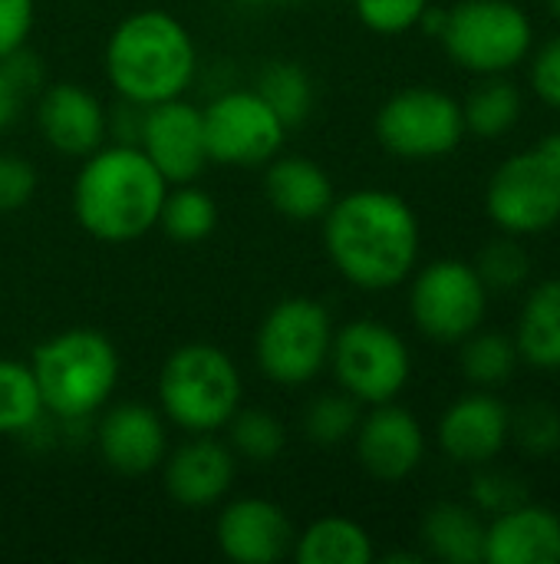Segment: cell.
I'll use <instances>...</instances> for the list:
<instances>
[{
  "label": "cell",
  "mask_w": 560,
  "mask_h": 564,
  "mask_svg": "<svg viewBox=\"0 0 560 564\" xmlns=\"http://www.w3.org/2000/svg\"><path fill=\"white\" fill-rule=\"evenodd\" d=\"M92 443L99 459L119 476H149L168 456V420L162 410L135 400L102 406Z\"/></svg>",
  "instance_id": "13"
},
{
  "label": "cell",
  "mask_w": 560,
  "mask_h": 564,
  "mask_svg": "<svg viewBox=\"0 0 560 564\" xmlns=\"http://www.w3.org/2000/svg\"><path fill=\"white\" fill-rule=\"evenodd\" d=\"M162 231L172 241L182 245H198L205 241L215 228H218V205L215 198L198 188L195 182H182V185H168V195L162 202V215H158Z\"/></svg>",
  "instance_id": "29"
},
{
  "label": "cell",
  "mask_w": 560,
  "mask_h": 564,
  "mask_svg": "<svg viewBox=\"0 0 560 564\" xmlns=\"http://www.w3.org/2000/svg\"><path fill=\"white\" fill-rule=\"evenodd\" d=\"M525 502V489L515 476L502 473V469H492L488 466H479L475 479H472V506L479 512H488V516H498L512 506Z\"/></svg>",
  "instance_id": "35"
},
{
  "label": "cell",
  "mask_w": 560,
  "mask_h": 564,
  "mask_svg": "<svg viewBox=\"0 0 560 564\" xmlns=\"http://www.w3.org/2000/svg\"><path fill=\"white\" fill-rule=\"evenodd\" d=\"M518 357L535 370H560V278L541 281L521 304L515 327Z\"/></svg>",
  "instance_id": "22"
},
{
  "label": "cell",
  "mask_w": 560,
  "mask_h": 564,
  "mask_svg": "<svg viewBox=\"0 0 560 564\" xmlns=\"http://www.w3.org/2000/svg\"><path fill=\"white\" fill-rule=\"evenodd\" d=\"M30 370L43 406L56 423H86L109 406L122 364L116 344L102 330L69 327L46 337L30 354Z\"/></svg>",
  "instance_id": "4"
},
{
  "label": "cell",
  "mask_w": 560,
  "mask_h": 564,
  "mask_svg": "<svg viewBox=\"0 0 560 564\" xmlns=\"http://www.w3.org/2000/svg\"><path fill=\"white\" fill-rule=\"evenodd\" d=\"M102 63L119 99L155 106L191 89L198 76V46L175 13L142 7L116 23Z\"/></svg>",
  "instance_id": "3"
},
{
  "label": "cell",
  "mask_w": 560,
  "mask_h": 564,
  "mask_svg": "<svg viewBox=\"0 0 560 564\" xmlns=\"http://www.w3.org/2000/svg\"><path fill=\"white\" fill-rule=\"evenodd\" d=\"M531 56V66H528V83H531V93L551 106L560 109V33L545 40Z\"/></svg>",
  "instance_id": "37"
},
{
  "label": "cell",
  "mask_w": 560,
  "mask_h": 564,
  "mask_svg": "<svg viewBox=\"0 0 560 564\" xmlns=\"http://www.w3.org/2000/svg\"><path fill=\"white\" fill-rule=\"evenodd\" d=\"M432 0H353L360 23L380 36H399L419 26Z\"/></svg>",
  "instance_id": "34"
},
{
  "label": "cell",
  "mask_w": 560,
  "mask_h": 564,
  "mask_svg": "<svg viewBox=\"0 0 560 564\" xmlns=\"http://www.w3.org/2000/svg\"><path fill=\"white\" fill-rule=\"evenodd\" d=\"M33 112L43 142L66 159H86L109 139L106 106L79 83H46Z\"/></svg>",
  "instance_id": "18"
},
{
  "label": "cell",
  "mask_w": 560,
  "mask_h": 564,
  "mask_svg": "<svg viewBox=\"0 0 560 564\" xmlns=\"http://www.w3.org/2000/svg\"><path fill=\"white\" fill-rule=\"evenodd\" d=\"M482 564H560V516L528 499L492 516Z\"/></svg>",
  "instance_id": "20"
},
{
  "label": "cell",
  "mask_w": 560,
  "mask_h": 564,
  "mask_svg": "<svg viewBox=\"0 0 560 564\" xmlns=\"http://www.w3.org/2000/svg\"><path fill=\"white\" fill-rule=\"evenodd\" d=\"M449 59L475 76H505L528 59L535 23L515 0H459L439 33Z\"/></svg>",
  "instance_id": "6"
},
{
  "label": "cell",
  "mask_w": 560,
  "mask_h": 564,
  "mask_svg": "<svg viewBox=\"0 0 560 564\" xmlns=\"http://www.w3.org/2000/svg\"><path fill=\"white\" fill-rule=\"evenodd\" d=\"M264 195L271 208L290 221H320L337 192L327 169L307 155H274L264 169Z\"/></svg>",
  "instance_id": "21"
},
{
  "label": "cell",
  "mask_w": 560,
  "mask_h": 564,
  "mask_svg": "<svg viewBox=\"0 0 560 564\" xmlns=\"http://www.w3.org/2000/svg\"><path fill=\"white\" fill-rule=\"evenodd\" d=\"M353 446H356L360 466L373 479L403 482L426 459V430L406 406L389 400V403L370 406V413L360 416Z\"/></svg>",
  "instance_id": "17"
},
{
  "label": "cell",
  "mask_w": 560,
  "mask_h": 564,
  "mask_svg": "<svg viewBox=\"0 0 560 564\" xmlns=\"http://www.w3.org/2000/svg\"><path fill=\"white\" fill-rule=\"evenodd\" d=\"M158 410L162 416L188 433H221L241 410L244 380L231 354L215 344H182L168 354L158 373Z\"/></svg>",
  "instance_id": "5"
},
{
  "label": "cell",
  "mask_w": 560,
  "mask_h": 564,
  "mask_svg": "<svg viewBox=\"0 0 560 564\" xmlns=\"http://www.w3.org/2000/svg\"><path fill=\"white\" fill-rule=\"evenodd\" d=\"M360 416H363L360 403L343 390L320 393L304 410V436L317 446H343L353 440Z\"/></svg>",
  "instance_id": "31"
},
{
  "label": "cell",
  "mask_w": 560,
  "mask_h": 564,
  "mask_svg": "<svg viewBox=\"0 0 560 564\" xmlns=\"http://www.w3.org/2000/svg\"><path fill=\"white\" fill-rule=\"evenodd\" d=\"M294 558L300 564H370L376 558L370 532L343 516L310 522L294 539Z\"/></svg>",
  "instance_id": "24"
},
{
  "label": "cell",
  "mask_w": 560,
  "mask_h": 564,
  "mask_svg": "<svg viewBox=\"0 0 560 564\" xmlns=\"http://www.w3.org/2000/svg\"><path fill=\"white\" fill-rule=\"evenodd\" d=\"M545 3H548L551 17H554V20H560V0H545Z\"/></svg>",
  "instance_id": "40"
},
{
  "label": "cell",
  "mask_w": 560,
  "mask_h": 564,
  "mask_svg": "<svg viewBox=\"0 0 560 564\" xmlns=\"http://www.w3.org/2000/svg\"><path fill=\"white\" fill-rule=\"evenodd\" d=\"M554 142H558V149H560V132H558V135H554Z\"/></svg>",
  "instance_id": "42"
},
{
  "label": "cell",
  "mask_w": 560,
  "mask_h": 564,
  "mask_svg": "<svg viewBox=\"0 0 560 564\" xmlns=\"http://www.w3.org/2000/svg\"><path fill=\"white\" fill-rule=\"evenodd\" d=\"M475 271L482 274L485 288L488 291H515L528 281L531 274V258L528 251L521 248V238H498V241H488L475 261Z\"/></svg>",
  "instance_id": "32"
},
{
  "label": "cell",
  "mask_w": 560,
  "mask_h": 564,
  "mask_svg": "<svg viewBox=\"0 0 560 564\" xmlns=\"http://www.w3.org/2000/svg\"><path fill=\"white\" fill-rule=\"evenodd\" d=\"M518 364L521 357L515 337H505L498 330L479 327L459 344V370L475 390H502L515 377Z\"/></svg>",
  "instance_id": "25"
},
{
  "label": "cell",
  "mask_w": 560,
  "mask_h": 564,
  "mask_svg": "<svg viewBox=\"0 0 560 564\" xmlns=\"http://www.w3.org/2000/svg\"><path fill=\"white\" fill-rule=\"evenodd\" d=\"M36 165L17 152H0V215L20 212L36 195Z\"/></svg>",
  "instance_id": "36"
},
{
  "label": "cell",
  "mask_w": 560,
  "mask_h": 564,
  "mask_svg": "<svg viewBox=\"0 0 560 564\" xmlns=\"http://www.w3.org/2000/svg\"><path fill=\"white\" fill-rule=\"evenodd\" d=\"M409 281V317L422 337L436 344H462L485 324L492 291L475 264L462 258H439L416 268Z\"/></svg>",
  "instance_id": "10"
},
{
  "label": "cell",
  "mask_w": 560,
  "mask_h": 564,
  "mask_svg": "<svg viewBox=\"0 0 560 564\" xmlns=\"http://www.w3.org/2000/svg\"><path fill=\"white\" fill-rule=\"evenodd\" d=\"M422 545L429 558L446 564H482L485 558V522L475 506L436 502L422 519Z\"/></svg>",
  "instance_id": "23"
},
{
  "label": "cell",
  "mask_w": 560,
  "mask_h": 564,
  "mask_svg": "<svg viewBox=\"0 0 560 564\" xmlns=\"http://www.w3.org/2000/svg\"><path fill=\"white\" fill-rule=\"evenodd\" d=\"M224 433H228L231 453H234L238 459L251 463V466H267V463H274V459L284 453V446H287V430H284V423H281L274 413L257 410V406H241V410L228 420Z\"/></svg>",
  "instance_id": "30"
},
{
  "label": "cell",
  "mask_w": 560,
  "mask_h": 564,
  "mask_svg": "<svg viewBox=\"0 0 560 564\" xmlns=\"http://www.w3.org/2000/svg\"><path fill=\"white\" fill-rule=\"evenodd\" d=\"M462 116H465V132L479 139H502L521 119V93L505 76H482V83L465 99Z\"/></svg>",
  "instance_id": "26"
},
{
  "label": "cell",
  "mask_w": 560,
  "mask_h": 564,
  "mask_svg": "<svg viewBox=\"0 0 560 564\" xmlns=\"http://www.w3.org/2000/svg\"><path fill=\"white\" fill-rule=\"evenodd\" d=\"M30 99H33V96H30V93L13 79V73L0 63V135L20 122V116H23V109H26Z\"/></svg>",
  "instance_id": "39"
},
{
  "label": "cell",
  "mask_w": 560,
  "mask_h": 564,
  "mask_svg": "<svg viewBox=\"0 0 560 564\" xmlns=\"http://www.w3.org/2000/svg\"><path fill=\"white\" fill-rule=\"evenodd\" d=\"M208 159L234 169L267 165L287 139L284 119L267 106V99L251 89H221L201 109Z\"/></svg>",
  "instance_id": "12"
},
{
  "label": "cell",
  "mask_w": 560,
  "mask_h": 564,
  "mask_svg": "<svg viewBox=\"0 0 560 564\" xmlns=\"http://www.w3.org/2000/svg\"><path fill=\"white\" fill-rule=\"evenodd\" d=\"M512 436L528 456H554L560 449V413L551 403H528L512 413Z\"/></svg>",
  "instance_id": "33"
},
{
  "label": "cell",
  "mask_w": 560,
  "mask_h": 564,
  "mask_svg": "<svg viewBox=\"0 0 560 564\" xmlns=\"http://www.w3.org/2000/svg\"><path fill=\"white\" fill-rule=\"evenodd\" d=\"M162 479L165 492L178 506L211 509L231 492L238 479V456L228 443L215 440V433H198L165 456Z\"/></svg>",
  "instance_id": "19"
},
{
  "label": "cell",
  "mask_w": 560,
  "mask_h": 564,
  "mask_svg": "<svg viewBox=\"0 0 560 564\" xmlns=\"http://www.w3.org/2000/svg\"><path fill=\"white\" fill-rule=\"evenodd\" d=\"M36 26V0H0V59L30 43Z\"/></svg>",
  "instance_id": "38"
},
{
  "label": "cell",
  "mask_w": 560,
  "mask_h": 564,
  "mask_svg": "<svg viewBox=\"0 0 560 564\" xmlns=\"http://www.w3.org/2000/svg\"><path fill=\"white\" fill-rule=\"evenodd\" d=\"M485 212L502 235L535 238L560 221V149L545 139L505 159L485 188Z\"/></svg>",
  "instance_id": "8"
},
{
  "label": "cell",
  "mask_w": 560,
  "mask_h": 564,
  "mask_svg": "<svg viewBox=\"0 0 560 564\" xmlns=\"http://www.w3.org/2000/svg\"><path fill=\"white\" fill-rule=\"evenodd\" d=\"M165 195V175L139 145L106 142L83 159L73 178V215L96 241L125 245L158 225Z\"/></svg>",
  "instance_id": "2"
},
{
  "label": "cell",
  "mask_w": 560,
  "mask_h": 564,
  "mask_svg": "<svg viewBox=\"0 0 560 564\" xmlns=\"http://www.w3.org/2000/svg\"><path fill=\"white\" fill-rule=\"evenodd\" d=\"M46 420V406L30 364L0 357V436H26Z\"/></svg>",
  "instance_id": "28"
},
{
  "label": "cell",
  "mask_w": 560,
  "mask_h": 564,
  "mask_svg": "<svg viewBox=\"0 0 560 564\" xmlns=\"http://www.w3.org/2000/svg\"><path fill=\"white\" fill-rule=\"evenodd\" d=\"M139 149L149 162L165 175L168 185L198 182L208 169V145H205V119L195 102L185 96L145 106Z\"/></svg>",
  "instance_id": "14"
},
{
  "label": "cell",
  "mask_w": 560,
  "mask_h": 564,
  "mask_svg": "<svg viewBox=\"0 0 560 564\" xmlns=\"http://www.w3.org/2000/svg\"><path fill=\"white\" fill-rule=\"evenodd\" d=\"M297 529L290 516L261 496L231 499L215 522V542L234 564H277L294 552Z\"/></svg>",
  "instance_id": "16"
},
{
  "label": "cell",
  "mask_w": 560,
  "mask_h": 564,
  "mask_svg": "<svg viewBox=\"0 0 560 564\" xmlns=\"http://www.w3.org/2000/svg\"><path fill=\"white\" fill-rule=\"evenodd\" d=\"M330 373L337 390L353 397L360 406H380L399 400L413 377L409 344L383 321L356 317L333 330Z\"/></svg>",
  "instance_id": "9"
},
{
  "label": "cell",
  "mask_w": 560,
  "mask_h": 564,
  "mask_svg": "<svg viewBox=\"0 0 560 564\" xmlns=\"http://www.w3.org/2000/svg\"><path fill=\"white\" fill-rule=\"evenodd\" d=\"M380 145L409 162H429L452 155L465 139L462 102L436 86H406L393 93L376 112Z\"/></svg>",
  "instance_id": "11"
},
{
  "label": "cell",
  "mask_w": 560,
  "mask_h": 564,
  "mask_svg": "<svg viewBox=\"0 0 560 564\" xmlns=\"http://www.w3.org/2000/svg\"><path fill=\"white\" fill-rule=\"evenodd\" d=\"M439 449L455 466H488L502 456V449L512 440V410L495 390H475L462 393L446 406L439 416Z\"/></svg>",
  "instance_id": "15"
},
{
  "label": "cell",
  "mask_w": 560,
  "mask_h": 564,
  "mask_svg": "<svg viewBox=\"0 0 560 564\" xmlns=\"http://www.w3.org/2000/svg\"><path fill=\"white\" fill-rule=\"evenodd\" d=\"M333 330V317L320 301L284 297L254 334V364L274 387L300 390L327 370Z\"/></svg>",
  "instance_id": "7"
},
{
  "label": "cell",
  "mask_w": 560,
  "mask_h": 564,
  "mask_svg": "<svg viewBox=\"0 0 560 564\" xmlns=\"http://www.w3.org/2000/svg\"><path fill=\"white\" fill-rule=\"evenodd\" d=\"M244 3H254V7H261V3H300V0H244Z\"/></svg>",
  "instance_id": "41"
},
{
  "label": "cell",
  "mask_w": 560,
  "mask_h": 564,
  "mask_svg": "<svg viewBox=\"0 0 560 564\" xmlns=\"http://www.w3.org/2000/svg\"><path fill=\"white\" fill-rule=\"evenodd\" d=\"M320 221L330 264L360 291H393L419 268V215L389 188H353L337 195Z\"/></svg>",
  "instance_id": "1"
},
{
  "label": "cell",
  "mask_w": 560,
  "mask_h": 564,
  "mask_svg": "<svg viewBox=\"0 0 560 564\" xmlns=\"http://www.w3.org/2000/svg\"><path fill=\"white\" fill-rule=\"evenodd\" d=\"M254 89L267 99V106L284 119L287 129H297L307 122V116L314 112L317 102V89L310 73L294 63V59H274L257 73Z\"/></svg>",
  "instance_id": "27"
}]
</instances>
